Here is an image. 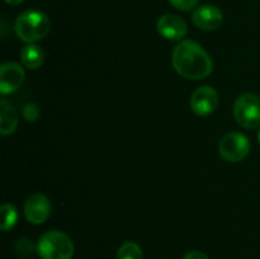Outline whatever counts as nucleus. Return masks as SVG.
<instances>
[{"label":"nucleus","instance_id":"nucleus-1","mask_svg":"<svg viewBox=\"0 0 260 259\" xmlns=\"http://www.w3.org/2000/svg\"><path fill=\"white\" fill-rule=\"evenodd\" d=\"M172 63L179 75L190 80H201L212 73L213 62L205 48L192 40H184L175 46Z\"/></svg>","mask_w":260,"mask_h":259},{"label":"nucleus","instance_id":"nucleus-2","mask_svg":"<svg viewBox=\"0 0 260 259\" xmlns=\"http://www.w3.org/2000/svg\"><path fill=\"white\" fill-rule=\"evenodd\" d=\"M50 29V18L40 10H25L20 13L14 23L15 35L25 43L42 40L48 35Z\"/></svg>","mask_w":260,"mask_h":259},{"label":"nucleus","instance_id":"nucleus-3","mask_svg":"<svg viewBox=\"0 0 260 259\" xmlns=\"http://www.w3.org/2000/svg\"><path fill=\"white\" fill-rule=\"evenodd\" d=\"M37 251L42 259H71L74 244L62 231H47L38 240Z\"/></svg>","mask_w":260,"mask_h":259},{"label":"nucleus","instance_id":"nucleus-4","mask_svg":"<svg viewBox=\"0 0 260 259\" xmlns=\"http://www.w3.org/2000/svg\"><path fill=\"white\" fill-rule=\"evenodd\" d=\"M234 117L244 128L260 126V98L255 94L246 93L239 96L234 104Z\"/></svg>","mask_w":260,"mask_h":259},{"label":"nucleus","instance_id":"nucleus-5","mask_svg":"<svg viewBox=\"0 0 260 259\" xmlns=\"http://www.w3.org/2000/svg\"><path fill=\"white\" fill-rule=\"evenodd\" d=\"M221 157L229 163H239L248 156L250 141L240 132H230L221 139L218 145Z\"/></svg>","mask_w":260,"mask_h":259},{"label":"nucleus","instance_id":"nucleus-6","mask_svg":"<svg viewBox=\"0 0 260 259\" xmlns=\"http://www.w3.org/2000/svg\"><path fill=\"white\" fill-rule=\"evenodd\" d=\"M218 106V94L211 86H201L190 96V108L197 116L212 114Z\"/></svg>","mask_w":260,"mask_h":259},{"label":"nucleus","instance_id":"nucleus-7","mask_svg":"<svg viewBox=\"0 0 260 259\" xmlns=\"http://www.w3.org/2000/svg\"><path fill=\"white\" fill-rule=\"evenodd\" d=\"M24 216L28 222L40 225L48 220L51 216V202L45 195L30 196L24 203Z\"/></svg>","mask_w":260,"mask_h":259},{"label":"nucleus","instance_id":"nucleus-8","mask_svg":"<svg viewBox=\"0 0 260 259\" xmlns=\"http://www.w3.org/2000/svg\"><path fill=\"white\" fill-rule=\"evenodd\" d=\"M24 70L17 62H5L0 68V94L7 95L17 91L24 81Z\"/></svg>","mask_w":260,"mask_h":259},{"label":"nucleus","instance_id":"nucleus-9","mask_svg":"<svg viewBox=\"0 0 260 259\" xmlns=\"http://www.w3.org/2000/svg\"><path fill=\"white\" fill-rule=\"evenodd\" d=\"M192 20L200 29L213 30L222 24L223 14L217 7L202 5L193 12Z\"/></svg>","mask_w":260,"mask_h":259},{"label":"nucleus","instance_id":"nucleus-10","mask_svg":"<svg viewBox=\"0 0 260 259\" xmlns=\"http://www.w3.org/2000/svg\"><path fill=\"white\" fill-rule=\"evenodd\" d=\"M157 32L169 41H179L187 35V24L180 17L174 14H165L156 23Z\"/></svg>","mask_w":260,"mask_h":259},{"label":"nucleus","instance_id":"nucleus-11","mask_svg":"<svg viewBox=\"0 0 260 259\" xmlns=\"http://www.w3.org/2000/svg\"><path fill=\"white\" fill-rule=\"evenodd\" d=\"M18 127V113L14 106L7 99L0 101V134L3 136L13 134Z\"/></svg>","mask_w":260,"mask_h":259},{"label":"nucleus","instance_id":"nucleus-12","mask_svg":"<svg viewBox=\"0 0 260 259\" xmlns=\"http://www.w3.org/2000/svg\"><path fill=\"white\" fill-rule=\"evenodd\" d=\"M20 60H22L23 65L30 70H36V69L41 68L45 61V53H43L42 48L33 43H28L27 46L22 48L20 51Z\"/></svg>","mask_w":260,"mask_h":259},{"label":"nucleus","instance_id":"nucleus-13","mask_svg":"<svg viewBox=\"0 0 260 259\" xmlns=\"http://www.w3.org/2000/svg\"><path fill=\"white\" fill-rule=\"evenodd\" d=\"M0 215H2V223H0V228L3 231H8L10 229L14 228V225L17 223L18 220V212L17 208L14 207L10 203H5L0 208Z\"/></svg>","mask_w":260,"mask_h":259},{"label":"nucleus","instance_id":"nucleus-14","mask_svg":"<svg viewBox=\"0 0 260 259\" xmlns=\"http://www.w3.org/2000/svg\"><path fill=\"white\" fill-rule=\"evenodd\" d=\"M117 259H144L141 248L134 241H127L119 246Z\"/></svg>","mask_w":260,"mask_h":259},{"label":"nucleus","instance_id":"nucleus-15","mask_svg":"<svg viewBox=\"0 0 260 259\" xmlns=\"http://www.w3.org/2000/svg\"><path fill=\"white\" fill-rule=\"evenodd\" d=\"M38 116H40V109L36 104L28 103L23 107V117L25 118V121L35 122L38 118Z\"/></svg>","mask_w":260,"mask_h":259},{"label":"nucleus","instance_id":"nucleus-16","mask_svg":"<svg viewBox=\"0 0 260 259\" xmlns=\"http://www.w3.org/2000/svg\"><path fill=\"white\" fill-rule=\"evenodd\" d=\"M198 2L200 0H169L170 5H173L175 9L184 10V12L193 9L198 4Z\"/></svg>","mask_w":260,"mask_h":259},{"label":"nucleus","instance_id":"nucleus-17","mask_svg":"<svg viewBox=\"0 0 260 259\" xmlns=\"http://www.w3.org/2000/svg\"><path fill=\"white\" fill-rule=\"evenodd\" d=\"M182 259H208V256L201 251H189Z\"/></svg>","mask_w":260,"mask_h":259},{"label":"nucleus","instance_id":"nucleus-18","mask_svg":"<svg viewBox=\"0 0 260 259\" xmlns=\"http://www.w3.org/2000/svg\"><path fill=\"white\" fill-rule=\"evenodd\" d=\"M4 2L9 5H18L22 2H24V0H4Z\"/></svg>","mask_w":260,"mask_h":259},{"label":"nucleus","instance_id":"nucleus-19","mask_svg":"<svg viewBox=\"0 0 260 259\" xmlns=\"http://www.w3.org/2000/svg\"><path fill=\"white\" fill-rule=\"evenodd\" d=\"M258 140H259V144H260V131H259V134H258Z\"/></svg>","mask_w":260,"mask_h":259}]
</instances>
